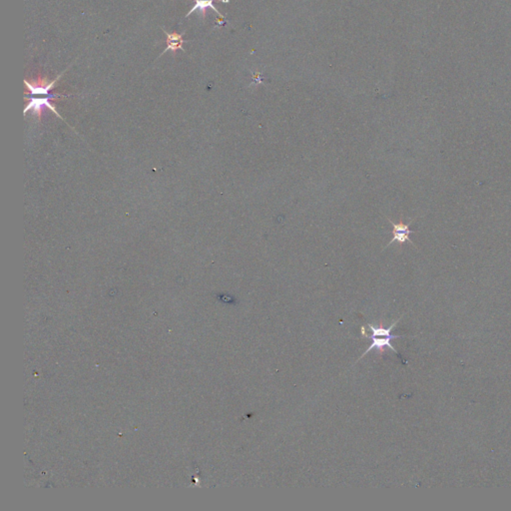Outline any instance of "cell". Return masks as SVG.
<instances>
[{
    "label": "cell",
    "mask_w": 511,
    "mask_h": 511,
    "mask_svg": "<svg viewBox=\"0 0 511 511\" xmlns=\"http://www.w3.org/2000/svg\"><path fill=\"white\" fill-rule=\"evenodd\" d=\"M163 31H164V33H165V34H166V36H167V40H166L167 44H168V43H172V42H188L187 40H183V35H184V33H181V34H179V33H177V32L168 33V32H167V31H165L164 29H163Z\"/></svg>",
    "instance_id": "cell-6"
},
{
    "label": "cell",
    "mask_w": 511,
    "mask_h": 511,
    "mask_svg": "<svg viewBox=\"0 0 511 511\" xmlns=\"http://www.w3.org/2000/svg\"><path fill=\"white\" fill-rule=\"evenodd\" d=\"M186 43V42H172V43H168L167 44V48L161 53L160 56H162L164 53H166L167 51H172L173 54H175L178 50H182V51H185L184 48H183V44Z\"/></svg>",
    "instance_id": "cell-7"
},
{
    "label": "cell",
    "mask_w": 511,
    "mask_h": 511,
    "mask_svg": "<svg viewBox=\"0 0 511 511\" xmlns=\"http://www.w3.org/2000/svg\"><path fill=\"white\" fill-rule=\"evenodd\" d=\"M59 97H67L65 95H61V94H50L46 97H39V98H35V97H25V99H27L29 102L28 104L26 105V107L24 108L23 110V115H26L29 111H31L34 115H36V117L38 118V120L40 121L41 119V116H42V113L44 111V109H49L51 110L54 114H56V116L62 120H64L60 114L57 112L56 108L50 103V100L52 99H57Z\"/></svg>",
    "instance_id": "cell-2"
},
{
    "label": "cell",
    "mask_w": 511,
    "mask_h": 511,
    "mask_svg": "<svg viewBox=\"0 0 511 511\" xmlns=\"http://www.w3.org/2000/svg\"><path fill=\"white\" fill-rule=\"evenodd\" d=\"M389 222L393 225V239L390 241V243L386 246L385 249H387L388 247H390L392 244H394L395 242L398 243L399 245H403L404 243H409L411 244L413 247L416 248L415 244L411 241L410 239V235L415 233V231H412L410 230V225L413 223L414 220H411L409 221L408 223H403V222H399V223H395L393 222L390 218H388Z\"/></svg>",
    "instance_id": "cell-3"
},
{
    "label": "cell",
    "mask_w": 511,
    "mask_h": 511,
    "mask_svg": "<svg viewBox=\"0 0 511 511\" xmlns=\"http://www.w3.org/2000/svg\"><path fill=\"white\" fill-rule=\"evenodd\" d=\"M217 1L224 2V3H229V2H230V0H217Z\"/></svg>",
    "instance_id": "cell-8"
},
{
    "label": "cell",
    "mask_w": 511,
    "mask_h": 511,
    "mask_svg": "<svg viewBox=\"0 0 511 511\" xmlns=\"http://www.w3.org/2000/svg\"><path fill=\"white\" fill-rule=\"evenodd\" d=\"M67 69H68V67L63 72H61L60 74L56 77V79H54L52 82H48L47 78H41L40 75L38 76V79L36 81L29 82V81H27V79H24L23 82L28 90V92H26V94H31L34 96L35 95H40V96L50 95L49 92L54 88L55 84L58 82V80L61 78V76L66 72Z\"/></svg>",
    "instance_id": "cell-4"
},
{
    "label": "cell",
    "mask_w": 511,
    "mask_h": 511,
    "mask_svg": "<svg viewBox=\"0 0 511 511\" xmlns=\"http://www.w3.org/2000/svg\"><path fill=\"white\" fill-rule=\"evenodd\" d=\"M215 1V0H196V4L194 5L193 8H191V10L187 13L186 17H189L193 12H195L196 10H199L202 14V18L203 20L205 19V16H206V12H207V9L208 8H211L213 9L219 16H220L221 18H223L224 16L220 13V11H219L213 4V2ZM217 1V0H216Z\"/></svg>",
    "instance_id": "cell-5"
},
{
    "label": "cell",
    "mask_w": 511,
    "mask_h": 511,
    "mask_svg": "<svg viewBox=\"0 0 511 511\" xmlns=\"http://www.w3.org/2000/svg\"><path fill=\"white\" fill-rule=\"evenodd\" d=\"M400 319H398L396 323H394L391 327L389 328H384L383 325L379 326V327H376V326H373L371 324L368 325V328L366 327H361V332H362V335L363 337H366L368 339H371L372 340V343L370 345V347L367 349V351H364V353L362 354L366 355L367 353H369L372 349L374 348H377L378 350H380L379 352L381 353H384L385 351V347H390L394 352H396L400 358V354L398 353V351L393 346V344L391 343V341L395 339H398V338H402V336H393L391 333L393 331V329L396 327V325L399 322ZM361 356V357H362ZM360 357V358H361Z\"/></svg>",
    "instance_id": "cell-1"
}]
</instances>
